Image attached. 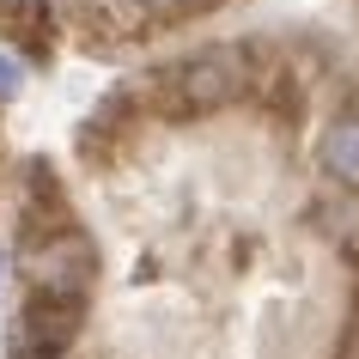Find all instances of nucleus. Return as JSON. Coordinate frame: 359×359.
Segmentation results:
<instances>
[{
  "label": "nucleus",
  "mask_w": 359,
  "mask_h": 359,
  "mask_svg": "<svg viewBox=\"0 0 359 359\" xmlns=\"http://www.w3.org/2000/svg\"><path fill=\"white\" fill-rule=\"evenodd\" d=\"M323 165L341 183H359V116H341L335 128L323 134Z\"/></svg>",
  "instance_id": "1"
},
{
  "label": "nucleus",
  "mask_w": 359,
  "mask_h": 359,
  "mask_svg": "<svg viewBox=\"0 0 359 359\" xmlns=\"http://www.w3.org/2000/svg\"><path fill=\"white\" fill-rule=\"evenodd\" d=\"M13 92H19V61L0 55V97H13Z\"/></svg>",
  "instance_id": "2"
},
{
  "label": "nucleus",
  "mask_w": 359,
  "mask_h": 359,
  "mask_svg": "<svg viewBox=\"0 0 359 359\" xmlns=\"http://www.w3.org/2000/svg\"><path fill=\"white\" fill-rule=\"evenodd\" d=\"M0 262H6V256H0Z\"/></svg>",
  "instance_id": "3"
}]
</instances>
